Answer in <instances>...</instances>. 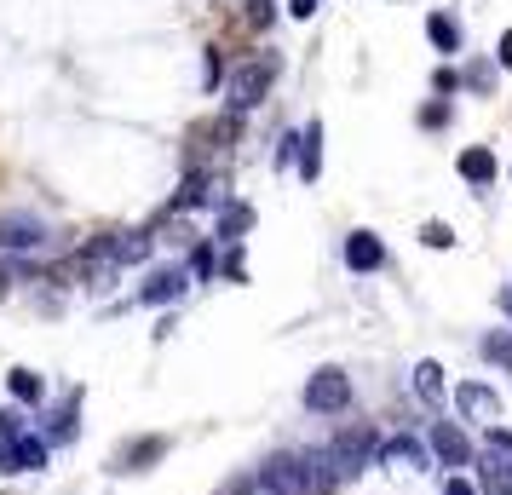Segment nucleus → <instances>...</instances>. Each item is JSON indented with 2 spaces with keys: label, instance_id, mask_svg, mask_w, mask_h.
<instances>
[{
  "label": "nucleus",
  "instance_id": "nucleus-1",
  "mask_svg": "<svg viewBox=\"0 0 512 495\" xmlns=\"http://www.w3.org/2000/svg\"><path fill=\"white\" fill-rule=\"evenodd\" d=\"M271 75H277V64H265V58H248V64H236L231 75H225V110H254L259 98L271 93Z\"/></svg>",
  "mask_w": 512,
  "mask_h": 495
},
{
  "label": "nucleus",
  "instance_id": "nucleus-2",
  "mask_svg": "<svg viewBox=\"0 0 512 495\" xmlns=\"http://www.w3.org/2000/svg\"><path fill=\"white\" fill-rule=\"evenodd\" d=\"M374 455H380V438H374L369 421H363V426H346V432L328 444V461H334V472H340V484H346V478H357V472L369 467Z\"/></svg>",
  "mask_w": 512,
  "mask_h": 495
},
{
  "label": "nucleus",
  "instance_id": "nucleus-3",
  "mask_svg": "<svg viewBox=\"0 0 512 495\" xmlns=\"http://www.w3.org/2000/svg\"><path fill=\"white\" fill-rule=\"evenodd\" d=\"M305 409L311 415H346L351 409V375L346 369H317L305 380Z\"/></svg>",
  "mask_w": 512,
  "mask_h": 495
},
{
  "label": "nucleus",
  "instance_id": "nucleus-4",
  "mask_svg": "<svg viewBox=\"0 0 512 495\" xmlns=\"http://www.w3.org/2000/svg\"><path fill=\"white\" fill-rule=\"evenodd\" d=\"M254 478H259L271 495H311V478H305V461H300V455H265Z\"/></svg>",
  "mask_w": 512,
  "mask_h": 495
},
{
  "label": "nucleus",
  "instance_id": "nucleus-5",
  "mask_svg": "<svg viewBox=\"0 0 512 495\" xmlns=\"http://www.w3.org/2000/svg\"><path fill=\"white\" fill-rule=\"evenodd\" d=\"M386 472H426L432 467V444L426 438H415V432H397V438H386L380 444V455H374Z\"/></svg>",
  "mask_w": 512,
  "mask_h": 495
},
{
  "label": "nucleus",
  "instance_id": "nucleus-6",
  "mask_svg": "<svg viewBox=\"0 0 512 495\" xmlns=\"http://www.w3.org/2000/svg\"><path fill=\"white\" fill-rule=\"evenodd\" d=\"M52 231L35 219V213H0V248L6 254H35V248H47Z\"/></svg>",
  "mask_w": 512,
  "mask_h": 495
},
{
  "label": "nucleus",
  "instance_id": "nucleus-7",
  "mask_svg": "<svg viewBox=\"0 0 512 495\" xmlns=\"http://www.w3.org/2000/svg\"><path fill=\"white\" fill-rule=\"evenodd\" d=\"M455 409H461L466 421L501 426V392H489L484 380H461V386H455Z\"/></svg>",
  "mask_w": 512,
  "mask_h": 495
},
{
  "label": "nucleus",
  "instance_id": "nucleus-8",
  "mask_svg": "<svg viewBox=\"0 0 512 495\" xmlns=\"http://www.w3.org/2000/svg\"><path fill=\"white\" fill-rule=\"evenodd\" d=\"M426 444H432V455H438L443 467H472V461H478V455H472V438H466L461 426H432V438H426Z\"/></svg>",
  "mask_w": 512,
  "mask_h": 495
},
{
  "label": "nucleus",
  "instance_id": "nucleus-9",
  "mask_svg": "<svg viewBox=\"0 0 512 495\" xmlns=\"http://www.w3.org/2000/svg\"><path fill=\"white\" fill-rule=\"evenodd\" d=\"M41 467H47V438H35V432L0 449V472H41Z\"/></svg>",
  "mask_w": 512,
  "mask_h": 495
},
{
  "label": "nucleus",
  "instance_id": "nucleus-10",
  "mask_svg": "<svg viewBox=\"0 0 512 495\" xmlns=\"http://www.w3.org/2000/svg\"><path fill=\"white\" fill-rule=\"evenodd\" d=\"M185 283H190V271L167 265V271H156V277H150V283L139 288V306H173V300L185 294Z\"/></svg>",
  "mask_w": 512,
  "mask_h": 495
},
{
  "label": "nucleus",
  "instance_id": "nucleus-11",
  "mask_svg": "<svg viewBox=\"0 0 512 495\" xmlns=\"http://www.w3.org/2000/svg\"><path fill=\"white\" fill-rule=\"evenodd\" d=\"M472 467H478V490L484 495H512V455L489 449V455H478Z\"/></svg>",
  "mask_w": 512,
  "mask_h": 495
},
{
  "label": "nucleus",
  "instance_id": "nucleus-12",
  "mask_svg": "<svg viewBox=\"0 0 512 495\" xmlns=\"http://www.w3.org/2000/svg\"><path fill=\"white\" fill-rule=\"evenodd\" d=\"M346 265H351V271H380V265H386L380 236H374V231H351L346 236Z\"/></svg>",
  "mask_w": 512,
  "mask_h": 495
},
{
  "label": "nucleus",
  "instance_id": "nucleus-13",
  "mask_svg": "<svg viewBox=\"0 0 512 495\" xmlns=\"http://www.w3.org/2000/svg\"><path fill=\"white\" fill-rule=\"evenodd\" d=\"M305 478H311V495H334L340 490V472H334V461H328V444L323 449H305Z\"/></svg>",
  "mask_w": 512,
  "mask_h": 495
},
{
  "label": "nucleus",
  "instance_id": "nucleus-14",
  "mask_svg": "<svg viewBox=\"0 0 512 495\" xmlns=\"http://www.w3.org/2000/svg\"><path fill=\"white\" fill-rule=\"evenodd\" d=\"M150 248H156V236L150 231H110V254H116V265L150 260Z\"/></svg>",
  "mask_w": 512,
  "mask_h": 495
},
{
  "label": "nucleus",
  "instance_id": "nucleus-15",
  "mask_svg": "<svg viewBox=\"0 0 512 495\" xmlns=\"http://www.w3.org/2000/svg\"><path fill=\"white\" fill-rule=\"evenodd\" d=\"M495 173H501V167H495V150H489V144H472V150H466L461 156V179L466 185H495Z\"/></svg>",
  "mask_w": 512,
  "mask_h": 495
},
{
  "label": "nucleus",
  "instance_id": "nucleus-16",
  "mask_svg": "<svg viewBox=\"0 0 512 495\" xmlns=\"http://www.w3.org/2000/svg\"><path fill=\"white\" fill-rule=\"evenodd\" d=\"M317 173H323V121H311L300 133V179L317 185Z\"/></svg>",
  "mask_w": 512,
  "mask_h": 495
},
{
  "label": "nucleus",
  "instance_id": "nucleus-17",
  "mask_svg": "<svg viewBox=\"0 0 512 495\" xmlns=\"http://www.w3.org/2000/svg\"><path fill=\"white\" fill-rule=\"evenodd\" d=\"M162 455H167V438H144V444L116 455V472H144V461H162Z\"/></svg>",
  "mask_w": 512,
  "mask_h": 495
},
{
  "label": "nucleus",
  "instance_id": "nucleus-18",
  "mask_svg": "<svg viewBox=\"0 0 512 495\" xmlns=\"http://www.w3.org/2000/svg\"><path fill=\"white\" fill-rule=\"evenodd\" d=\"M426 41L438 52H461V24H455L449 12H432V18H426Z\"/></svg>",
  "mask_w": 512,
  "mask_h": 495
},
{
  "label": "nucleus",
  "instance_id": "nucleus-19",
  "mask_svg": "<svg viewBox=\"0 0 512 495\" xmlns=\"http://www.w3.org/2000/svg\"><path fill=\"white\" fill-rule=\"evenodd\" d=\"M208 179L202 173H185V185L173 190V202H167V213H185V208H196V202H208Z\"/></svg>",
  "mask_w": 512,
  "mask_h": 495
},
{
  "label": "nucleus",
  "instance_id": "nucleus-20",
  "mask_svg": "<svg viewBox=\"0 0 512 495\" xmlns=\"http://www.w3.org/2000/svg\"><path fill=\"white\" fill-rule=\"evenodd\" d=\"M6 386H12V398H18V403H41V398H47V380L35 375V369H12Z\"/></svg>",
  "mask_w": 512,
  "mask_h": 495
},
{
  "label": "nucleus",
  "instance_id": "nucleus-21",
  "mask_svg": "<svg viewBox=\"0 0 512 495\" xmlns=\"http://www.w3.org/2000/svg\"><path fill=\"white\" fill-rule=\"evenodd\" d=\"M415 392L426 403H443V369L432 363V357H426V363H415Z\"/></svg>",
  "mask_w": 512,
  "mask_h": 495
},
{
  "label": "nucleus",
  "instance_id": "nucleus-22",
  "mask_svg": "<svg viewBox=\"0 0 512 495\" xmlns=\"http://www.w3.org/2000/svg\"><path fill=\"white\" fill-rule=\"evenodd\" d=\"M248 225H254V213L242 208V202H231V213H219V236H231V242L248 231Z\"/></svg>",
  "mask_w": 512,
  "mask_h": 495
},
{
  "label": "nucleus",
  "instance_id": "nucleus-23",
  "mask_svg": "<svg viewBox=\"0 0 512 495\" xmlns=\"http://www.w3.org/2000/svg\"><path fill=\"white\" fill-rule=\"evenodd\" d=\"M70 438H75V398H64V409L52 415V438L47 444H70Z\"/></svg>",
  "mask_w": 512,
  "mask_h": 495
},
{
  "label": "nucleus",
  "instance_id": "nucleus-24",
  "mask_svg": "<svg viewBox=\"0 0 512 495\" xmlns=\"http://www.w3.org/2000/svg\"><path fill=\"white\" fill-rule=\"evenodd\" d=\"M484 357L501 363V369H512V334H484Z\"/></svg>",
  "mask_w": 512,
  "mask_h": 495
},
{
  "label": "nucleus",
  "instance_id": "nucleus-25",
  "mask_svg": "<svg viewBox=\"0 0 512 495\" xmlns=\"http://www.w3.org/2000/svg\"><path fill=\"white\" fill-rule=\"evenodd\" d=\"M420 242H426V248H455V231H449L443 219H426V225H420Z\"/></svg>",
  "mask_w": 512,
  "mask_h": 495
},
{
  "label": "nucleus",
  "instance_id": "nucleus-26",
  "mask_svg": "<svg viewBox=\"0 0 512 495\" xmlns=\"http://www.w3.org/2000/svg\"><path fill=\"white\" fill-rule=\"evenodd\" d=\"M150 236H156V242H179V248L190 242V231H185V219H179V213H167V219H162Z\"/></svg>",
  "mask_w": 512,
  "mask_h": 495
},
{
  "label": "nucleus",
  "instance_id": "nucleus-27",
  "mask_svg": "<svg viewBox=\"0 0 512 495\" xmlns=\"http://www.w3.org/2000/svg\"><path fill=\"white\" fill-rule=\"evenodd\" d=\"M12 438H24V415L18 409H0V449L12 444Z\"/></svg>",
  "mask_w": 512,
  "mask_h": 495
},
{
  "label": "nucleus",
  "instance_id": "nucleus-28",
  "mask_svg": "<svg viewBox=\"0 0 512 495\" xmlns=\"http://www.w3.org/2000/svg\"><path fill=\"white\" fill-rule=\"evenodd\" d=\"M190 277H213V248H196L190 254Z\"/></svg>",
  "mask_w": 512,
  "mask_h": 495
},
{
  "label": "nucleus",
  "instance_id": "nucleus-29",
  "mask_svg": "<svg viewBox=\"0 0 512 495\" xmlns=\"http://www.w3.org/2000/svg\"><path fill=\"white\" fill-rule=\"evenodd\" d=\"M420 121H426V127H443V121H449V98H438V104H426V110H420Z\"/></svg>",
  "mask_w": 512,
  "mask_h": 495
},
{
  "label": "nucleus",
  "instance_id": "nucleus-30",
  "mask_svg": "<svg viewBox=\"0 0 512 495\" xmlns=\"http://www.w3.org/2000/svg\"><path fill=\"white\" fill-rule=\"evenodd\" d=\"M248 24H254V29L271 24V0H248Z\"/></svg>",
  "mask_w": 512,
  "mask_h": 495
},
{
  "label": "nucleus",
  "instance_id": "nucleus-31",
  "mask_svg": "<svg viewBox=\"0 0 512 495\" xmlns=\"http://www.w3.org/2000/svg\"><path fill=\"white\" fill-rule=\"evenodd\" d=\"M225 495H271V490H265L259 478H236V484H231V490H225Z\"/></svg>",
  "mask_w": 512,
  "mask_h": 495
},
{
  "label": "nucleus",
  "instance_id": "nucleus-32",
  "mask_svg": "<svg viewBox=\"0 0 512 495\" xmlns=\"http://www.w3.org/2000/svg\"><path fill=\"white\" fill-rule=\"evenodd\" d=\"M489 449H501V455H512V432H507V426H489Z\"/></svg>",
  "mask_w": 512,
  "mask_h": 495
},
{
  "label": "nucleus",
  "instance_id": "nucleus-33",
  "mask_svg": "<svg viewBox=\"0 0 512 495\" xmlns=\"http://www.w3.org/2000/svg\"><path fill=\"white\" fill-rule=\"evenodd\" d=\"M443 495H478V484H466V478L449 472V478H443Z\"/></svg>",
  "mask_w": 512,
  "mask_h": 495
},
{
  "label": "nucleus",
  "instance_id": "nucleus-34",
  "mask_svg": "<svg viewBox=\"0 0 512 495\" xmlns=\"http://www.w3.org/2000/svg\"><path fill=\"white\" fill-rule=\"evenodd\" d=\"M495 64H501V70H512V29L501 35V47H495Z\"/></svg>",
  "mask_w": 512,
  "mask_h": 495
},
{
  "label": "nucleus",
  "instance_id": "nucleus-35",
  "mask_svg": "<svg viewBox=\"0 0 512 495\" xmlns=\"http://www.w3.org/2000/svg\"><path fill=\"white\" fill-rule=\"evenodd\" d=\"M432 87H438V93H455L461 81H455V70H438V75H432Z\"/></svg>",
  "mask_w": 512,
  "mask_h": 495
},
{
  "label": "nucleus",
  "instance_id": "nucleus-36",
  "mask_svg": "<svg viewBox=\"0 0 512 495\" xmlns=\"http://www.w3.org/2000/svg\"><path fill=\"white\" fill-rule=\"evenodd\" d=\"M288 12H294V18H311V12H317V0H288Z\"/></svg>",
  "mask_w": 512,
  "mask_h": 495
},
{
  "label": "nucleus",
  "instance_id": "nucleus-37",
  "mask_svg": "<svg viewBox=\"0 0 512 495\" xmlns=\"http://www.w3.org/2000/svg\"><path fill=\"white\" fill-rule=\"evenodd\" d=\"M6 288H12V271H6V265H0V300H6Z\"/></svg>",
  "mask_w": 512,
  "mask_h": 495
},
{
  "label": "nucleus",
  "instance_id": "nucleus-38",
  "mask_svg": "<svg viewBox=\"0 0 512 495\" xmlns=\"http://www.w3.org/2000/svg\"><path fill=\"white\" fill-rule=\"evenodd\" d=\"M501 306H507V311H512V294H501Z\"/></svg>",
  "mask_w": 512,
  "mask_h": 495
}]
</instances>
